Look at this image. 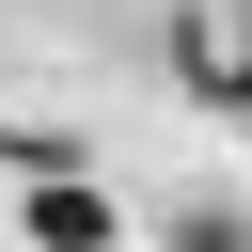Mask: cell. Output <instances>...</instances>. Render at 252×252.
<instances>
[{
    "instance_id": "6da1fadb",
    "label": "cell",
    "mask_w": 252,
    "mask_h": 252,
    "mask_svg": "<svg viewBox=\"0 0 252 252\" xmlns=\"http://www.w3.org/2000/svg\"><path fill=\"white\" fill-rule=\"evenodd\" d=\"M126 220H110V189H79V173H32V252H110Z\"/></svg>"
},
{
    "instance_id": "7a4b0ae2",
    "label": "cell",
    "mask_w": 252,
    "mask_h": 252,
    "mask_svg": "<svg viewBox=\"0 0 252 252\" xmlns=\"http://www.w3.org/2000/svg\"><path fill=\"white\" fill-rule=\"evenodd\" d=\"M173 252H236V220H189V236H173Z\"/></svg>"
}]
</instances>
